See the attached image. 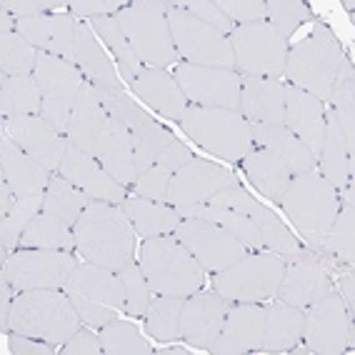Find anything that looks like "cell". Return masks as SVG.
I'll list each match as a JSON object with an SVG mask.
<instances>
[{
  "mask_svg": "<svg viewBox=\"0 0 355 355\" xmlns=\"http://www.w3.org/2000/svg\"><path fill=\"white\" fill-rule=\"evenodd\" d=\"M73 233L80 255L93 266L121 273L133 260L135 228L121 205L90 200L73 225Z\"/></svg>",
  "mask_w": 355,
  "mask_h": 355,
  "instance_id": "1",
  "label": "cell"
},
{
  "mask_svg": "<svg viewBox=\"0 0 355 355\" xmlns=\"http://www.w3.org/2000/svg\"><path fill=\"white\" fill-rule=\"evenodd\" d=\"M140 268L148 288L155 295L188 298L205 283V268L193 258V253L178 238L160 235L148 238L140 248Z\"/></svg>",
  "mask_w": 355,
  "mask_h": 355,
  "instance_id": "2",
  "label": "cell"
},
{
  "mask_svg": "<svg viewBox=\"0 0 355 355\" xmlns=\"http://www.w3.org/2000/svg\"><path fill=\"white\" fill-rule=\"evenodd\" d=\"M280 205L295 225V230L311 243V248L320 258L325 235H328L330 225H333L338 210H340L336 188L320 173L295 175L288 185Z\"/></svg>",
  "mask_w": 355,
  "mask_h": 355,
  "instance_id": "3",
  "label": "cell"
},
{
  "mask_svg": "<svg viewBox=\"0 0 355 355\" xmlns=\"http://www.w3.org/2000/svg\"><path fill=\"white\" fill-rule=\"evenodd\" d=\"M80 315L65 291H23L13 300L10 330L35 340L60 343L78 330Z\"/></svg>",
  "mask_w": 355,
  "mask_h": 355,
  "instance_id": "4",
  "label": "cell"
},
{
  "mask_svg": "<svg viewBox=\"0 0 355 355\" xmlns=\"http://www.w3.org/2000/svg\"><path fill=\"white\" fill-rule=\"evenodd\" d=\"M345 60L338 38L325 26L318 23L311 35L298 43L286 58V78L291 85L311 93L323 103L330 98L333 83H336L340 65Z\"/></svg>",
  "mask_w": 355,
  "mask_h": 355,
  "instance_id": "5",
  "label": "cell"
},
{
  "mask_svg": "<svg viewBox=\"0 0 355 355\" xmlns=\"http://www.w3.org/2000/svg\"><path fill=\"white\" fill-rule=\"evenodd\" d=\"M175 3H168V0H138L113 15L138 60L148 68L163 70L165 65L175 63L178 53L173 45L168 18H165Z\"/></svg>",
  "mask_w": 355,
  "mask_h": 355,
  "instance_id": "6",
  "label": "cell"
},
{
  "mask_svg": "<svg viewBox=\"0 0 355 355\" xmlns=\"http://www.w3.org/2000/svg\"><path fill=\"white\" fill-rule=\"evenodd\" d=\"M68 298L76 305L83 323L103 328L113 323L125 313V291H123L121 275L108 268L83 263L76 268L65 286Z\"/></svg>",
  "mask_w": 355,
  "mask_h": 355,
  "instance_id": "7",
  "label": "cell"
},
{
  "mask_svg": "<svg viewBox=\"0 0 355 355\" xmlns=\"http://www.w3.org/2000/svg\"><path fill=\"white\" fill-rule=\"evenodd\" d=\"M180 128L188 138H193L200 148L218 155V158L238 163L253 148L250 123L235 110L223 108H198L191 105L185 110Z\"/></svg>",
  "mask_w": 355,
  "mask_h": 355,
  "instance_id": "8",
  "label": "cell"
},
{
  "mask_svg": "<svg viewBox=\"0 0 355 355\" xmlns=\"http://www.w3.org/2000/svg\"><path fill=\"white\" fill-rule=\"evenodd\" d=\"M78 260L70 250H43L20 248L3 260V275L15 293L23 291H65L70 275L76 273Z\"/></svg>",
  "mask_w": 355,
  "mask_h": 355,
  "instance_id": "9",
  "label": "cell"
},
{
  "mask_svg": "<svg viewBox=\"0 0 355 355\" xmlns=\"http://www.w3.org/2000/svg\"><path fill=\"white\" fill-rule=\"evenodd\" d=\"M283 270H286V260L280 255H245L225 270L216 273L213 286L218 295L228 298L230 303H260L278 293Z\"/></svg>",
  "mask_w": 355,
  "mask_h": 355,
  "instance_id": "10",
  "label": "cell"
},
{
  "mask_svg": "<svg viewBox=\"0 0 355 355\" xmlns=\"http://www.w3.org/2000/svg\"><path fill=\"white\" fill-rule=\"evenodd\" d=\"M33 78L38 83L40 98H43V110H40V115L55 128L58 133L65 135L68 133L73 105H76L78 93H80L83 83H85L80 68H78L76 63L63 60V58L38 51Z\"/></svg>",
  "mask_w": 355,
  "mask_h": 355,
  "instance_id": "11",
  "label": "cell"
},
{
  "mask_svg": "<svg viewBox=\"0 0 355 355\" xmlns=\"http://www.w3.org/2000/svg\"><path fill=\"white\" fill-rule=\"evenodd\" d=\"M165 18H168L175 53L185 58V63L235 70L233 48H230V40L223 33L205 26L203 20H198L196 15H191L188 10L178 6H173L165 13Z\"/></svg>",
  "mask_w": 355,
  "mask_h": 355,
  "instance_id": "12",
  "label": "cell"
},
{
  "mask_svg": "<svg viewBox=\"0 0 355 355\" xmlns=\"http://www.w3.org/2000/svg\"><path fill=\"white\" fill-rule=\"evenodd\" d=\"M230 48L235 58V73L253 78H278L286 70L288 48L278 31L268 23L235 26L230 33Z\"/></svg>",
  "mask_w": 355,
  "mask_h": 355,
  "instance_id": "13",
  "label": "cell"
},
{
  "mask_svg": "<svg viewBox=\"0 0 355 355\" xmlns=\"http://www.w3.org/2000/svg\"><path fill=\"white\" fill-rule=\"evenodd\" d=\"M303 340L313 355H340L353 348V320L343 305V298L330 291L325 298L305 308Z\"/></svg>",
  "mask_w": 355,
  "mask_h": 355,
  "instance_id": "14",
  "label": "cell"
},
{
  "mask_svg": "<svg viewBox=\"0 0 355 355\" xmlns=\"http://www.w3.org/2000/svg\"><path fill=\"white\" fill-rule=\"evenodd\" d=\"M175 80L185 101L198 108H223L241 113V80L235 70L205 68V65L178 63Z\"/></svg>",
  "mask_w": 355,
  "mask_h": 355,
  "instance_id": "15",
  "label": "cell"
},
{
  "mask_svg": "<svg viewBox=\"0 0 355 355\" xmlns=\"http://www.w3.org/2000/svg\"><path fill=\"white\" fill-rule=\"evenodd\" d=\"M173 235L213 275L225 270L228 266H233V263H238V260L248 255V248L238 238H233L228 230H223L220 225L208 220L185 218V220H180V225H178Z\"/></svg>",
  "mask_w": 355,
  "mask_h": 355,
  "instance_id": "16",
  "label": "cell"
},
{
  "mask_svg": "<svg viewBox=\"0 0 355 355\" xmlns=\"http://www.w3.org/2000/svg\"><path fill=\"white\" fill-rule=\"evenodd\" d=\"M230 308L233 303L218 293L198 291L188 295V300L183 303V313H180V338L193 348L210 350V345L220 336Z\"/></svg>",
  "mask_w": 355,
  "mask_h": 355,
  "instance_id": "17",
  "label": "cell"
},
{
  "mask_svg": "<svg viewBox=\"0 0 355 355\" xmlns=\"http://www.w3.org/2000/svg\"><path fill=\"white\" fill-rule=\"evenodd\" d=\"M230 185H238V178L233 173H228L220 165L208 163V160L193 158L178 173H173L171 185H168V203L173 208L208 203L210 196H216L218 191L230 188Z\"/></svg>",
  "mask_w": 355,
  "mask_h": 355,
  "instance_id": "18",
  "label": "cell"
},
{
  "mask_svg": "<svg viewBox=\"0 0 355 355\" xmlns=\"http://www.w3.org/2000/svg\"><path fill=\"white\" fill-rule=\"evenodd\" d=\"M330 288L328 268L323 266V260L315 253H305L300 250L295 255L291 266H286L283 270V280L278 286V298L288 305H295L300 311H305L308 305L318 303L320 298H325Z\"/></svg>",
  "mask_w": 355,
  "mask_h": 355,
  "instance_id": "19",
  "label": "cell"
},
{
  "mask_svg": "<svg viewBox=\"0 0 355 355\" xmlns=\"http://www.w3.org/2000/svg\"><path fill=\"white\" fill-rule=\"evenodd\" d=\"M3 130L18 143L33 160H38L43 168L55 171L63 163L68 140L60 135L43 115H28V118H3Z\"/></svg>",
  "mask_w": 355,
  "mask_h": 355,
  "instance_id": "20",
  "label": "cell"
},
{
  "mask_svg": "<svg viewBox=\"0 0 355 355\" xmlns=\"http://www.w3.org/2000/svg\"><path fill=\"white\" fill-rule=\"evenodd\" d=\"M266 311L260 303H233L220 336L210 345L216 355H243L260 350L266 333Z\"/></svg>",
  "mask_w": 355,
  "mask_h": 355,
  "instance_id": "21",
  "label": "cell"
},
{
  "mask_svg": "<svg viewBox=\"0 0 355 355\" xmlns=\"http://www.w3.org/2000/svg\"><path fill=\"white\" fill-rule=\"evenodd\" d=\"M60 175L65 180L80 188L83 193H88L93 200H103V203H113V205H123V200L128 198L125 188L121 183H115L113 178L105 173L101 163H98L93 155L78 150L76 146L65 148L63 163H60Z\"/></svg>",
  "mask_w": 355,
  "mask_h": 355,
  "instance_id": "22",
  "label": "cell"
},
{
  "mask_svg": "<svg viewBox=\"0 0 355 355\" xmlns=\"http://www.w3.org/2000/svg\"><path fill=\"white\" fill-rule=\"evenodd\" d=\"M283 125L291 130L295 138L303 143L308 150L320 155L325 138V105L311 93L286 85V123Z\"/></svg>",
  "mask_w": 355,
  "mask_h": 355,
  "instance_id": "23",
  "label": "cell"
},
{
  "mask_svg": "<svg viewBox=\"0 0 355 355\" xmlns=\"http://www.w3.org/2000/svg\"><path fill=\"white\" fill-rule=\"evenodd\" d=\"M241 115L248 123L283 125L286 123V85L278 78L243 76Z\"/></svg>",
  "mask_w": 355,
  "mask_h": 355,
  "instance_id": "24",
  "label": "cell"
},
{
  "mask_svg": "<svg viewBox=\"0 0 355 355\" xmlns=\"http://www.w3.org/2000/svg\"><path fill=\"white\" fill-rule=\"evenodd\" d=\"M96 158L115 183H121L123 188L135 185L138 171H135L133 138H130V130L121 121L110 118V115L105 118L101 135H98Z\"/></svg>",
  "mask_w": 355,
  "mask_h": 355,
  "instance_id": "25",
  "label": "cell"
},
{
  "mask_svg": "<svg viewBox=\"0 0 355 355\" xmlns=\"http://www.w3.org/2000/svg\"><path fill=\"white\" fill-rule=\"evenodd\" d=\"M15 33L31 40L40 53H51L76 63V23L73 15H38V18L18 20Z\"/></svg>",
  "mask_w": 355,
  "mask_h": 355,
  "instance_id": "26",
  "label": "cell"
},
{
  "mask_svg": "<svg viewBox=\"0 0 355 355\" xmlns=\"http://www.w3.org/2000/svg\"><path fill=\"white\" fill-rule=\"evenodd\" d=\"M0 171H3V180H8L18 198L45 193L51 183V171L43 168L38 160H33L6 130L0 140Z\"/></svg>",
  "mask_w": 355,
  "mask_h": 355,
  "instance_id": "27",
  "label": "cell"
},
{
  "mask_svg": "<svg viewBox=\"0 0 355 355\" xmlns=\"http://www.w3.org/2000/svg\"><path fill=\"white\" fill-rule=\"evenodd\" d=\"M130 88L140 101L150 105L153 110H158L160 115L175 123L183 121L185 110H188V101H185L175 76H168L165 70L158 68H143L130 80Z\"/></svg>",
  "mask_w": 355,
  "mask_h": 355,
  "instance_id": "28",
  "label": "cell"
},
{
  "mask_svg": "<svg viewBox=\"0 0 355 355\" xmlns=\"http://www.w3.org/2000/svg\"><path fill=\"white\" fill-rule=\"evenodd\" d=\"M105 118H108V113H105V108L98 101L93 83L85 80L80 93H78L76 105H73V113H70L65 140H68L70 146H76L78 150L88 153V155L96 158L98 135H101V128L105 123Z\"/></svg>",
  "mask_w": 355,
  "mask_h": 355,
  "instance_id": "29",
  "label": "cell"
},
{
  "mask_svg": "<svg viewBox=\"0 0 355 355\" xmlns=\"http://www.w3.org/2000/svg\"><path fill=\"white\" fill-rule=\"evenodd\" d=\"M250 135L258 143V148H266L273 155H278L288 165V171H291L293 178L313 173V168H315L318 163L315 155L286 125H260V123H250Z\"/></svg>",
  "mask_w": 355,
  "mask_h": 355,
  "instance_id": "30",
  "label": "cell"
},
{
  "mask_svg": "<svg viewBox=\"0 0 355 355\" xmlns=\"http://www.w3.org/2000/svg\"><path fill=\"white\" fill-rule=\"evenodd\" d=\"M318 160H320V175L340 193L348 185L350 178H353L355 165L353 158L348 155L340 123H338V115L333 108L325 110V138H323V150H320Z\"/></svg>",
  "mask_w": 355,
  "mask_h": 355,
  "instance_id": "31",
  "label": "cell"
},
{
  "mask_svg": "<svg viewBox=\"0 0 355 355\" xmlns=\"http://www.w3.org/2000/svg\"><path fill=\"white\" fill-rule=\"evenodd\" d=\"M243 165H245V173L250 178V183L258 188L266 198H270L273 203L280 205L283 196H286L288 185H291L293 175L288 171V165L273 155L266 148H250L243 158Z\"/></svg>",
  "mask_w": 355,
  "mask_h": 355,
  "instance_id": "32",
  "label": "cell"
},
{
  "mask_svg": "<svg viewBox=\"0 0 355 355\" xmlns=\"http://www.w3.org/2000/svg\"><path fill=\"white\" fill-rule=\"evenodd\" d=\"M305 313L295 305L273 303L266 311V333H263V353H286L293 345H298L303 336Z\"/></svg>",
  "mask_w": 355,
  "mask_h": 355,
  "instance_id": "33",
  "label": "cell"
},
{
  "mask_svg": "<svg viewBox=\"0 0 355 355\" xmlns=\"http://www.w3.org/2000/svg\"><path fill=\"white\" fill-rule=\"evenodd\" d=\"M76 65L80 68L83 78H88V83H93L96 88L121 90V80L115 76L113 65L93 38L90 28L83 23L76 26Z\"/></svg>",
  "mask_w": 355,
  "mask_h": 355,
  "instance_id": "34",
  "label": "cell"
},
{
  "mask_svg": "<svg viewBox=\"0 0 355 355\" xmlns=\"http://www.w3.org/2000/svg\"><path fill=\"white\" fill-rule=\"evenodd\" d=\"M121 208L125 210V216L130 218L133 228L143 238L173 235L178 225H180V216H178L175 208H168V205L148 200V198H140V196L125 198Z\"/></svg>",
  "mask_w": 355,
  "mask_h": 355,
  "instance_id": "35",
  "label": "cell"
},
{
  "mask_svg": "<svg viewBox=\"0 0 355 355\" xmlns=\"http://www.w3.org/2000/svg\"><path fill=\"white\" fill-rule=\"evenodd\" d=\"M43 98L33 76H6L0 80V113L3 118L40 115Z\"/></svg>",
  "mask_w": 355,
  "mask_h": 355,
  "instance_id": "36",
  "label": "cell"
},
{
  "mask_svg": "<svg viewBox=\"0 0 355 355\" xmlns=\"http://www.w3.org/2000/svg\"><path fill=\"white\" fill-rule=\"evenodd\" d=\"M93 198L88 193H83L80 188L60 178H51V183L45 188V200H43V213L48 216L60 218L63 223H68L70 228L78 223V218L83 216V210L88 208V203Z\"/></svg>",
  "mask_w": 355,
  "mask_h": 355,
  "instance_id": "37",
  "label": "cell"
},
{
  "mask_svg": "<svg viewBox=\"0 0 355 355\" xmlns=\"http://www.w3.org/2000/svg\"><path fill=\"white\" fill-rule=\"evenodd\" d=\"M328 101L333 103V110H336L338 123H340L343 138H345V148H348V155L353 158L355 155V73L348 60H343L340 73H338L336 83H333Z\"/></svg>",
  "mask_w": 355,
  "mask_h": 355,
  "instance_id": "38",
  "label": "cell"
},
{
  "mask_svg": "<svg viewBox=\"0 0 355 355\" xmlns=\"http://www.w3.org/2000/svg\"><path fill=\"white\" fill-rule=\"evenodd\" d=\"M355 258V208H343L338 210L336 220L330 225L328 235L323 241V250H320V260L323 266H353Z\"/></svg>",
  "mask_w": 355,
  "mask_h": 355,
  "instance_id": "39",
  "label": "cell"
},
{
  "mask_svg": "<svg viewBox=\"0 0 355 355\" xmlns=\"http://www.w3.org/2000/svg\"><path fill=\"white\" fill-rule=\"evenodd\" d=\"M20 248H43V250H73L76 233L60 218L38 213L20 238Z\"/></svg>",
  "mask_w": 355,
  "mask_h": 355,
  "instance_id": "40",
  "label": "cell"
},
{
  "mask_svg": "<svg viewBox=\"0 0 355 355\" xmlns=\"http://www.w3.org/2000/svg\"><path fill=\"white\" fill-rule=\"evenodd\" d=\"M250 220L255 223V228L260 230V241H263V248L273 250L275 255H280L283 260H295V255L303 250L298 243V238L291 233V230L283 225L280 218H275L273 213L263 205H255V210L250 213Z\"/></svg>",
  "mask_w": 355,
  "mask_h": 355,
  "instance_id": "41",
  "label": "cell"
},
{
  "mask_svg": "<svg viewBox=\"0 0 355 355\" xmlns=\"http://www.w3.org/2000/svg\"><path fill=\"white\" fill-rule=\"evenodd\" d=\"M43 200L45 193L38 196H28V198H18L15 205L3 216L0 223V241H3V260L10 255V250H18L20 238L26 233V228L33 223V218L43 213Z\"/></svg>",
  "mask_w": 355,
  "mask_h": 355,
  "instance_id": "42",
  "label": "cell"
},
{
  "mask_svg": "<svg viewBox=\"0 0 355 355\" xmlns=\"http://www.w3.org/2000/svg\"><path fill=\"white\" fill-rule=\"evenodd\" d=\"M185 298L158 295L153 298L146 311V328L158 340H178L180 338V313Z\"/></svg>",
  "mask_w": 355,
  "mask_h": 355,
  "instance_id": "43",
  "label": "cell"
},
{
  "mask_svg": "<svg viewBox=\"0 0 355 355\" xmlns=\"http://www.w3.org/2000/svg\"><path fill=\"white\" fill-rule=\"evenodd\" d=\"M38 48L20 33H0V76H33Z\"/></svg>",
  "mask_w": 355,
  "mask_h": 355,
  "instance_id": "44",
  "label": "cell"
},
{
  "mask_svg": "<svg viewBox=\"0 0 355 355\" xmlns=\"http://www.w3.org/2000/svg\"><path fill=\"white\" fill-rule=\"evenodd\" d=\"M103 343V353L110 355H148L153 348L148 340L140 336L138 325L128 323V320H113V323L103 325L98 333Z\"/></svg>",
  "mask_w": 355,
  "mask_h": 355,
  "instance_id": "45",
  "label": "cell"
},
{
  "mask_svg": "<svg viewBox=\"0 0 355 355\" xmlns=\"http://www.w3.org/2000/svg\"><path fill=\"white\" fill-rule=\"evenodd\" d=\"M90 20H93V28L98 31V35H101V38L105 40V45L113 51V55L121 60L123 78L130 83L140 70H143V63H140L138 55L133 53V48H130V43H128V38L123 35L121 28H118L115 18L113 15H101V18H90Z\"/></svg>",
  "mask_w": 355,
  "mask_h": 355,
  "instance_id": "46",
  "label": "cell"
},
{
  "mask_svg": "<svg viewBox=\"0 0 355 355\" xmlns=\"http://www.w3.org/2000/svg\"><path fill=\"white\" fill-rule=\"evenodd\" d=\"M130 138H133L135 171H138V175H140V173H146L148 168L155 165L160 153L171 146L173 135L168 133L165 128H160L155 121H150V123H146V125H140L138 130H133Z\"/></svg>",
  "mask_w": 355,
  "mask_h": 355,
  "instance_id": "47",
  "label": "cell"
},
{
  "mask_svg": "<svg viewBox=\"0 0 355 355\" xmlns=\"http://www.w3.org/2000/svg\"><path fill=\"white\" fill-rule=\"evenodd\" d=\"M93 88H96V85H93ZM96 96H98V101H101L103 108H105V113H108L110 118H115V121H121L130 133L138 130L140 125H146V123L153 121L150 115L143 113V110H140L123 90L96 88Z\"/></svg>",
  "mask_w": 355,
  "mask_h": 355,
  "instance_id": "48",
  "label": "cell"
},
{
  "mask_svg": "<svg viewBox=\"0 0 355 355\" xmlns=\"http://www.w3.org/2000/svg\"><path fill=\"white\" fill-rule=\"evenodd\" d=\"M308 18H311V10L300 0H270V3H266V23L273 26L283 40L291 38L300 23Z\"/></svg>",
  "mask_w": 355,
  "mask_h": 355,
  "instance_id": "49",
  "label": "cell"
},
{
  "mask_svg": "<svg viewBox=\"0 0 355 355\" xmlns=\"http://www.w3.org/2000/svg\"><path fill=\"white\" fill-rule=\"evenodd\" d=\"M118 275H121L123 291H125V313L133 318L146 315L148 305H150V288L143 275V268L130 260Z\"/></svg>",
  "mask_w": 355,
  "mask_h": 355,
  "instance_id": "50",
  "label": "cell"
},
{
  "mask_svg": "<svg viewBox=\"0 0 355 355\" xmlns=\"http://www.w3.org/2000/svg\"><path fill=\"white\" fill-rule=\"evenodd\" d=\"M218 8L233 26L266 23V3L263 0H218Z\"/></svg>",
  "mask_w": 355,
  "mask_h": 355,
  "instance_id": "51",
  "label": "cell"
},
{
  "mask_svg": "<svg viewBox=\"0 0 355 355\" xmlns=\"http://www.w3.org/2000/svg\"><path fill=\"white\" fill-rule=\"evenodd\" d=\"M171 173L163 171L160 165H153L146 173H140L135 180V196L155 200V203H168V185H171Z\"/></svg>",
  "mask_w": 355,
  "mask_h": 355,
  "instance_id": "52",
  "label": "cell"
},
{
  "mask_svg": "<svg viewBox=\"0 0 355 355\" xmlns=\"http://www.w3.org/2000/svg\"><path fill=\"white\" fill-rule=\"evenodd\" d=\"M178 8L188 10L191 15H196L198 20H203L205 26L216 28L223 35H230L235 31V26L225 18L220 8H218V0H191V3H175Z\"/></svg>",
  "mask_w": 355,
  "mask_h": 355,
  "instance_id": "53",
  "label": "cell"
},
{
  "mask_svg": "<svg viewBox=\"0 0 355 355\" xmlns=\"http://www.w3.org/2000/svg\"><path fill=\"white\" fill-rule=\"evenodd\" d=\"M65 3L60 0H3L0 10L10 13L15 20H28L38 18V15H48V10H60Z\"/></svg>",
  "mask_w": 355,
  "mask_h": 355,
  "instance_id": "54",
  "label": "cell"
},
{
  "mask_svg": "<svg viewBox=\"0 0 355 355\" xmlns=\"http://www.w3.org/2000/svg\"><path fill=\"white\" fill-rule=\"evenodd\" d=\"M208 205L238 210V213H243V216H250V213L255 210V205H258V200L248 196V193L241 188V183H238V185H230V188H223V191H218L216 196H210Z\"/></svg>",
  "mask_w": 355,
  "mask_h": 355,
  "instance_id": "55",
  "label": "cell"
},
{
  "mask_svg": "<svg viewBox=\"0 0 355 355\" xmlns=\"http://www.w3.org/2000/svg\"><path fill=\"white\" fill-rule=\"evenodd\" d=\"M60 353L63 355H98V353H103V343L96 333L78 328L76 333L65 340Z\"/></svg>",
  "mask_w": 355,
  "mask_h": 355,
  "instance_id": "56",
  "label": "cell"
},
{
  "mask_svg": "<svg viewBox=\"0 0 355 355\" xmlns=\"http://www.w3.org/2000/svg\"><path fill=\"white\" fill-rule=\"evenodd\" d=\"M70 10L78 18H101V15H118L123 10L118 0H76L70 3Z\"/></svg>",
  "mask_w": 355,
  "mask_h": 355,
  "instance_id": "57",
  "label": "cell"
},
{
  "mask_svg": "<svg viewBox=\"0 0 355 355\" xmlns=\"http://www.w3.org/2000/svg\"><path fill=\"white\" fill-rule=\"evenodd\" d=\"M193 160V153L188 150V146H183V143H178L175 138L171 140V146L165 148L163 153L158 155V160H155V165H160L163 171H168L173 175V173H178L183 165H188Z\"/></svg>",
  "mask_w": 355,
  "mask_h": 355,
  "instance_id": "58",
  "label": "cell"
},
{
  "mask_svg": "<svg viewBox=\"0 0 355 355\" xmlns=\"http://www.w3.org/2000/svg\"><path fill=\"white\" fill-rule=\"evenodd\" d=\"M8 350L13 355H53L58 350V345L45 340H35V338L20 336V333H13L8 338Z\"/></svg>",
  "mask_w": 355,
  "mask_h": 355,
  "instance_id": "59",
  "label": "cell"
},
{
  "mask_svg": "<svg viewBox=\"0 0 355 355\" xmlns=\"http://www.w3.org/2000/svg\"><path fill=\"white\" fill-rule=\"evenodd\" d=\"M3 283V288H0V305H3V311H0V330L3 333H8L10 330V311H13V291L15 288L8 283L6 278L0 280Z\"/></svg>",
  "mask_w": 355,
  "mask_h": 355,
  "instance_id": "60",
  "label": "cell"
},
{
  "mask_svg": "<svg viewBox=\"0 0 355 355\" xmlns=\"http://www.w3.org/2000/svg\"><path fill=\"white\" fill-rule=\"evenodd\" d=\"M355 278L353 273H345L340 280V298H343V305H345V311H348V318L353 320L355 315Z\"/></svg>",
  "mask_w": 355,
  "mask_h": 355,
  "instance_id": "61",
  "label": "cell"
},
{
  "mask_svg": "<svg viewBox=\"0 0 355 355\" xmlns=\"http://www.w3.org/2000/svg\"><path fill=\"white\" fill-rule=\"evenodd\" d=\"M15 200H18V196H15L13 188L8 185V180H3V183H0V216H6L8 210L13 208Z\"/></svg>",
  "mask_w": 355,
  "mask_h": 355,
  "instance_id": "62",
  "label": "cell"
},
{
  "mask_svg": "<svg viewBox=\"0 0 355 355\" xmlns=\"http://www.w3.org/2000/svg\"><path fill=\"white\" fill-rule=\"evenodd\" d=\"M15 26H18V20L3 10V13H0V33H15Z\"/></svg>",
  "mask_w": 355,
  "mask_h": 355,
  "instance_id": "63",
  "label": "cell"
}]
</instances>
